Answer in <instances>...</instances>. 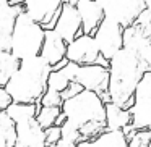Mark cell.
I'll return each mask as SVG.
<instances>
[{
	"label": "cell",
	"mask_w": 151,
	"mask_h": 147,
	"mask_svg": "<svg viewBox=\"0 0 151 147\" xmlns=\"http://www.w3.org/2000/svg\"><path fill=\"white\" fill-rule=\"evenodd\" d=\"M150 70L127 49H120L109 60L107 73L109 102L117 107L128 110L133 105V94L143 75Z\"/></svg>",
	"instance_id": "6da1fadb"
},
{
	"label": "cell",
	"mask_w": 151,
	"mask_h": 147,
	"mask_svg": "<svg viewBox=\"0 0 151 147\" xmlns=\"http://www.w3.org/2000/svg\"><path fill=\"white\" fill-rule=\"evenodd\" d=\"M65 121L78 129L83 141H91L106 131L104 102L99 95L89 91H81L73 99L60 105Z\"/></svg>",
	"instance_id": "7a4b0ae2"
},
{
	"label": "cell",
	"mask_w": 151,
	"mask_h": 147,
	"mask_svg": "<svg viewBox=\"0 0 151 147\" xmlns=\"http://www.w3.org/2000/svg\"><path fill=\"white\" fill-rule=\"evenodd\" d=\"M50 75V65L41 57L20 60V68L7 82L8 92L13 104L39 105L42 95L47 91V78Z\"/></svg>",
	"instance_id": "3957f363"
},
{
	"label": "cell",
	"mask_w": 151,
	"mask_h": 147,
	"mask_svg": "<svg viewBox=\"0 0 151 147\" xmlns=\"http://www.w3.org/2000/svg\"><path fill=\"white\" fill-rule=\"evenodd\" d=\"M42 42H44V29L23 11L15 23L10 52L18 60L39 57Z\"/></svg>",
	"instance_id": "277c9868"
},
{
	"label": "cell",
	"mask_w": 151,
	"mask_h": 147,
	"mask_svg": "<svg viewBox=\"0 0 151 147\" xmlns=\"http://www.w3.org/2000/svg\"><path fill=\"white\" fill-rule=\"evenodd\" d=\"M132 116V129L151 131V70L138 82L133 94V105L128 108Z\"/></svg>",
	"instance_id": "5b68a950"
},
{
	"label": "cell",
	"mask_w": 151,
	"mask_h": 147,
	"mask_svg": "<svg viewBox=\"0 0 151 147\" xmlns=\"http://www.w3.org/2000/svg\"><path fill=\"white\" fill-rule=\"evenodd\" d=\"M104 18L117 23L122 29L133 26L140 13L146 8L145 0H99Z\"/></svg>",
	"instance_id": "8992f818"
},
{
	"label": "cell",
	"mask_w": 151,
	"mask_h": 147,
	"mask_svg": "<svg viewBox=\"0 0 151 147\" xmlns=\"http://www.w3.org/2000/svg\"><path fill=\"white\" fill-rule=\"evenodd\" d=\"M65 60L70 63H75L78 66L99 65V66H104V68L109 66V62L102 58L101 53H99L93 36H86V34H81L75 40L67 44Z\"/></svg>",
	"instance_id": "52a82bcc"
},
{
	"label": "cell",
	"mask_w": 151,
	"mask_h": 147,
	"mask_svg": "<svg viewBox=\"0 0 151 147\" xmlns=\"http://www.w3.org/2000/svg\"><path fill=\"white\" fill-rule=\"evenodd\" d=\"M93 39H94L96 45H98V50L101 53V57L109 62L122 49V44H124V29L117 23L104 18L101 21V24L98 26V29L94 31V34H93Z\"/></svg>",
	"instance_id": "ba28073f"
},
{
	"label": "cell",
	"mask_w": 151,
	"mask_h": 147,
	"mask_svg": "<svg viewBox=\"0 0 151 147\" xmlns=\"http://www.w3.org/2000/svg\"><path fill=\"white\" fill-rule=\"evenodd\" d=\"M73 81L78 82L83 87V91L94 92L96 95L101 97V100L104 104H109V95H107L109 73H107V68L99 66V65L78 66Z\"/></svg>",
	"instance_id": "9c48e42d"
},
{
	"label": "cell",
	"mask_w": 151,
	"mask_h": 147,
	"mask_svg": "<svg viewBox=\"0 0 151 147\" xmlns=\"http://www.w3.org/2000/svg\"><path fill=\"white\" fill-rule=\"evenodd\" d=\"M62 0H24L23 11L44 31H52L57 23Z\"/></svg>",
	"instance_id": "30bf717a"
},
{
	"label": "cell",
	"mask_w": 151,
	"mask_h": 147,
	"mask_svg": "<svg viewBox=\"0 0 151 147\" xmlns=\"http://www.w3.org/2000/svg\"><path fill=\"white\" fill-rule=\"evenodd\" d=\"M54 33L59 34L65 44H70L75 40L78 36H81V20L80 15L75 8V0L72 2H62V8H60L57 23L54 26Z\"/></svg>",
	"instance_id": "8fae6325"
},
{
	"label": "cell",
	"mask_w": 151,
	"mask_h": 147,
	"mask_svg": "<svg viewBox=\"0 0 151 147\" xmlns=\"http://www.w3.org/2000/svg\"><path fill=\"white\" fill-rule=\"evenodd\" d=\"M21 13L23 0H0V50H10L15 23Z\"/></svg>",
	"instance_id": "7c38bea8"
},
{
	"label": "cell",
	"mask_w": 151,
	"mask_h": 147,
	"mask_svg": "<svg viewBox=\"0 0 151 147\" xmlns=\"http://www.w3.org/2000/svg\"><path fill=\"white\" fill-rule=\"evenodd\" d=\"M122 49L132 52L148 70H151V39H148L140 28L133 26L124 29V44Z\"/></svg>",
	"instance_id": "4fadbf2b"
},
{
	"label": "cell",
	"mask_w": 151,
	"mask_h": 147,
	"mask_svg": "<svg viewBox=\"0 0 151 147\" xmlns=\"http://www.w3.org/2000/svg\"><path fill=\"white\" fill-rule=\"evenodd\" d=\"M75 8L80 15L81 20V31L86 36H93L101 21L104 20V13L102 8L98 2H91V0H75Z\"/></svg>",
	"instance_id": "5bb4252c"
},
{
	"label": "cell",
	"mask_w": 151,
	"mask_h": 147,
	"mask_svg": "<svg viewBox=\"0 0 151 147\" xmlns=\"http://www.w3.org/2000/svg\"><path fill=\"white\" fill-rule=\"evenodd\" d=\"M65 50L67 44L62 40V37L59 34H55L54 31H44V42L41 47L39 57L46 63H49L50 68L54 65H57L59 62L65 60Z\"/></svg>",
	"instance_id": "9a60e30c"
},
{
	"label": "cell",
	"mask_w": 151,
	"mask_h": 147,
	"mask_svg": "<svg viewBox=\"0 0 151 147\" xmlns=\"http://www.w3.org/2000/svg\"><path fill=\"white\" fill-rule=\"evenodd\" d=\"M15 131H17V144H20L21 147H37L46 144L44 129L36 123V120L15 124Z\"/></svg>",
	"instance_id": "2e32d148"
},
{
	"label": "cell",
	"mask_w": 151,
	"mask_h": 147,
	"mask_svg": "<svg viewBox=\"0 0 151 147\" xmlns=\"http://www.w3.org/2000/svg\"><path fill=\"white\" fill-rule=\"evenodd\" d=\"M104 115H106V131H124L130 126L132 116L130 111L117 107L114 104H104Z\"/></svg>",
	"instance_id": "e0dca14e"
},
{
	"label": "cell",
	"mask_w": 151,
	"mask_h": 147,
	"mask_svg": "<svg viewBox=\"0 0 151 147\" xmlns=\"http://www.w3.org/2000/svg\"><path fill=\"white\" fill-rule=\"evenodd\" d=\"M78 147H128V141L122 131H104L91 141L76 144Z\"/></svg>",
	"instance_id": "ac0fdd59"
},
{
	"label": "cell",
	"mask_w": 151,
	"mask_h": 147,
	"mask_svg": "<svg viewBox=\"0 0 151 147\" xmlns=\"http://www.w3.org/2000/svg\"><path fill=\"white\" fill-rule=\"evenodd\" d=\"M37 108H39V105H33V104H12L5 110V113L8 115V118L15 124H20L24 123V121L34 120L37 115Z\"/></svg>",
	"instance_id": "d6986e66"
},
{
	"label": "cell",
	"mask_w": 151,
	"mask_h": 147,
	"mask_svg": "<svg viewBox=\"0 0 151 147\" xmlns=\"http://www.w3.org/2000/svg\"><path fill=\"white\" fill-rule=\"evenodd\" d=\"M20 68V60L10 50H0V86L5 87L12 76Z\"/></svg>",
	"instance_id": "ffe728a7"
},
{
	"label": "cell",
	"mask_w": 151,
	"mask_h": 147,
	"mask_svg": "<svg viewBox=\"0 0 151 147\" xmlns=\"http://www.w3.org/2000/svg\"><path fill=\"white\" fill-rule=\"evenodd\" d=\"M17 144L15 123L5 111H0V147H13Z\"/></svg>",
	"instance_id": "44dd1931"
},
{
	"label": "cell",
	"mask_w": 151,
	"mask_h": 147,
	"mask_svg": "<svg viewBox=\"0 0 151 147\" xmlns=\"http://www.w3.org/2000/svg\"><path fill=\"white\" fill-rule=\"evenodd\" d=\"M60 113H62L60 107H42V105H39L34 120L42 129H47L50 126H55V121L60 116Z\"/></svg>",
	"instance_id": "7402d4cb"
},
{
	"label": "cell",
	"mask_w": 151,
	"mask_h": 147,
	"mask_svg": "<svg viewBox=\"0 0 151 147\" xmlns=\"http://www.w3.org/2000/svg\"><path fill=\"white\" fill-rule=\"evenodd\" d=\"M60 141H65V142H70V144H80L81 142V136H80L78 129L75 126L63 121V124L60 126Z\"/></svg>",
	"instance_id": "603a6c76"
},
{
	"label": "cell",
	"mask_w": 151,
	"mask_h": 147,
	"mask_svg": "<svg viewBox=\"0 0 151 147\" xmlns=\"http://www.w3.org/2000/svg\"><path fill=\"white\" fill-rule=\"evenodd\" d=\"M135 26L140 28V31L148 37V39H151V8H145V10L141 11L140 16L135 21Z\"/></svg>",
	"instance_id": "cb8c5ba5"
},
{
	"label": "cell",
	"mask_w": 151,
	"mask_h": 147,
	"mask_svg": "<svg viewBox=\"0 0 151 147\" xmlns=\"http://www.w3.org/2000/svg\"><path fill=\"white\" fill-rule=\"evenodd\" d=\"M60 141V128L59 126H50L44 129V142L47 147H55L57 142Z\"/></svg>",
	"instance_id": "d4e9b609"
},
{
	"label": "cell",
	"mask_w": 151,
	"mask_h": 147,
	"mask_svg": "<svg viewBox=\"0 0 151 147\" xmlns=\"http://www.w3.org/2000/svg\"><path fill=\"white\" fill-rule=\"evenodd\" d=\"M83 91V87L78 84V82H75V81H72L68 86H67L65 89H63L62 92H60V99H62V102H65V100H68V99H73L75 95H78L80 92Z\"/></svg>",
	"instance_id": "484cf974"
},
{
	"label": "cell",
	"mask_w": 151,
	"mask_h": 147,
	"mask_svg": "<svg viewBox=\"0 0 151 147\" xmlns=\"http://www.w3.org/2000/svg\"><path fill=\"white\" fill-rule=\"evenodd\" d=\"M12 104H13V102H12L8 92L5 91V87H2V86H0V111H5Z\"/></svg>",
	"instance_id": "4316f807"
},
{
	"label": "cell",
	"mask_w": 151,
	"mask_h": 147,
	"mask_svg": "<svg viewBox=\"0 0 151 147\" xmlns=\"http://www.w3.org/2000/svg\"><path fill=\"white\" fill-rule=\"evenodd\" d=\"M55 147H78L76 144H70V142H65V141H59Z\"/></svg>",
	"instance_id": "83f0119b"
},
{
	"label": "cell",
	"mask_w": 151,
	"mask_h": 147,
	"mask_svg": "<svg viewBox=\"0 0 151 147\" xmlns=\"http://www.w3.org/2000/svg\"><path fill=\"white\" fill-rule=\"evenodd\" d=\"M145 5H146V8H151V0H145Z\"/></svg>",
	"instance_id": "f1b7e54d"
},
{
	"label": "cell",
	"mask_w": 151,
	"mask_h": 147,
	"mask_svg": "<svg viewBox=\"0 0 151 147\" xmlns=\"http://www.w3.org/2000/svg\"><path fill=\"white\" fill-rule=\"evenodd\" d=\"M13 147H21V146H20V144H15V146H13Z\"/></svg>",
	"instance_id": "f546056e"
},
{
	"label": "cell",
	"mask_w": 151,
	"mask_h": 147,
	"mask_svg": "<svg viewBox=\"0 0 151 147\" xmlns=\"http://www.w3.org/2000/svg\"><path fill=\"white\" fill-rule=\"evenodd\" d=\"M37 147H47V146H46V144H44V146H37Z\"/></svg>",
	"instance_id": "4dcf8cb0"
},
{
	"label": "cell",
	"mask_w": 151,
	"mask_h": 147,
	"mask_svg": "<svg viewBox=\"0 0 151 147\" xmlns=\"http://www.w3.org/2000/svg\"><path fill=\"white\" fill-rule=\"evenodd\" d=\"M148 147H151V141H150V144H148Z\"/></svg>",
	"instance_id": "1f68e13d"
}]
</instances>
